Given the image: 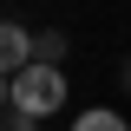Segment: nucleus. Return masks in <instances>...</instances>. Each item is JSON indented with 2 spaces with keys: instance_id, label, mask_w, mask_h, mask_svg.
<instances>
[{
  "instance_id": "1",
  "label": "nucleus",
  "mask_w": 131,
  "mask_h": 131,
  "mask_svg": "<svg viewBox=\"0 0 131 131\" xmlns=\"http://www.w3.org/2000/svg\"><path fill=\"white\" fill-rule=\"evenodd\" d=\"M13 112H26V118L66 112V72L59 66H39V59H33L26 72H13Z\"/></svg>"
},
{
  "instance_id": "2",
  "label": "nucleus",
  "mask_w": 131,
  "mask_h": 131,
  "mask_svg": "<svg viewBox=\"0 0 131 131\" xmlns=\"http://www.w3.org/2000/svg\"><path fill=\"white\" fill-rule=\"evenodd\" d=\"M26 66H33V33L20 20H0V79H13Z\"/></svg>"
},
{
  "instance_id": "3",
  "label": "nucleus",
  "mask_w": 131,
  "mask_h": 131,
  "mask_svg": "<svg viewBox=\"0 0 131 131\" xmlns=\"http://www.w3.org/2000/svg\"><path fill=\"white\" fill-rule=\"evenodd\" d=\"M33 59H39V66H59V59H66V33H59V26H46L39 39H33Z\"/></svg>"
},
{
  "instance_id": "4",
  "label": "nucleus",
  "mask_w": 131,
  "mask_h": 131,
  "mask_svg": "<svg viewBox=\"0 0 131 131\" xmlns=\"http://www.w3.org/2000/svg\"><path fill=\"white\" fill-rule=\"evenodd\" d=\"M72 131H131V125H125L118 112H79V118H72Z\"/></svg>"
},
{
  "instance_id": "5",
  "label": "nucleus",
  "mask_w": 131,
  "mask_h": 131,
  "mask_svg": "<svg viewBox=\"0 0 131 131\" xmlns=\"http://www.w3.org/2000/svg\"><path fill=\"white\" fill-rule=\"evenodd\" d=\"M0 131H39V118H26V112L7 105V112H0Z\"/></svg>"
},
{
  "instance_id": "6",
  "label": "nucleus",
  "mask_w": 131,
  "mask_h": 131,
  "mask_svg": "<svg viewBox=\"0 0 131 131\" xmlns=\"http://www.w3.org/2000/svg\"><path fill=\"white\" fill-rule=\"evenodd\" d=\"M7 105H13V79H0V112H7Z\"/></svg>"
},
{
  "instance_id": "7",
  "label": "nucleus",
  "mask_w": 131,
  "mask_h": 131,
  "mask_svg": "<svg viewBox=\"0 0 131 131\" xmlns=\"http://www.w3.org/2000/svg\"><path fill=\"white\" fill-rule=\"evenodd\" d=\"M125 85H131V66H125Z\"/></svg>"
}]
</instances>
